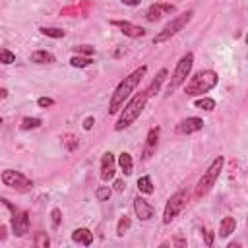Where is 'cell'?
<instances>
[{"label": "cell", "mask_w": 248, "mask_h": 248, "mask_svg": "<svg viewBox=\"0 0 248 248\" xmlns=\"http://www.w3.org/2000/svg\"><path fill=\"white\" fill-rule=\"evenodd\" d=\"M170 12H174V6H172V4H151L145 17H147L149 21H155V19H159L163 14H170Z\"/></svg>", "instance_id": "14"}, {"label": "cell", "mask_w": 248, "mask_h": 248, "mask_svg": "<svg viewBox=\"0 0 248 248\" xmlns=\"http://www.w3.org/2000/svg\"><path fill=\"white\" fill-rule=\"evenodd\" d=\"M219 81V76L213 72V70H202L198 72L194 78H190V81L186 83L184 87V93L190 95V97H196V95H202V93H207L211 91Z\"/></svg>", "instance_id": "3"}, {"label": "cell", "mask_w": 248, "mask_h": 248, "mask_svg": "<svg viewBox=\"0 0 248 248\" xmlns=\"http://www.w3.org/2000/svg\"><path fill=\"white\" fill-rule=\"evenodd\" d=\"M72 240H74V242H78V244L89 246V244H93V232H91L89 229H85V227L76 229V231L72 232Z\"/></svg>", "instance_id": "15"}, {"label": "cell", "mask_w": 248, "mask_h": 248, "mask_svg": "<svg viewBox=\"0 0 248 248\" xmlns=\"http://www.w3.org/2000/svg\"><path fill=\"white\" fill-rule=\"evenodd\" d=\"M196 107L198 108H203V110H213L215 108V101L211 97H202L196 101Z\"/></svg>", "instance_id": "25"}, {"label": "cell", "mask_w": 248, "mask_h": 248, "mask_svg": "<svg viewBox=\"0 0 248 248\" xmlns=\"http://www.w3.org/2000/svg\"><path fill=\"white\" fill-rule=\"evenodd\" d=\"M122 2H124V4H128V6H138L141 0H122Z\"/></svg>", "instance_id": "37"}, {"label": "cell", "mask_w": 248, "mask_h": 248, "mask_svg": "<svg viewBox=\"0 0 248 248\" xmlns=\"http://www.w3.org/2000/svg\"><path fill=\"white\" fill-rule=\"evenodd\" d=\"M48 244H50V240H48L46 232H37L35 234V246L37 248H46Z\"/></svg>", "instance_id": "28"}, {"label": "cell", "mask_w": 248, "mask_h": 248, "mask_svg": "<svg viewBox=\"0 0 248 248\" xmlns=\"http://www.w3.org/2000/svg\"><path fill=\"white\" fill-rule=\"evenodd\" d=\"M165 78H167V70L163 68V70H159L157 78H155V79L151 81V85L147 87L145 95H147V97H153V95H157V93H159V89H161V85H163V81H165Z\"/></svg>", "instance_id": "16"}, {"label": "cell", "mask_w": 248, "mask_h": 248, "mask_svg": "<svg viewBox=\"0 0 248 248\" xmlns=\"http://www.w3.org/2000/svg\"><path fill=\"white\" fill-rule=\"evenodd\" d=\"M93 60L89 58V56H72L70 58V64L74 66V68H85V66H89Z\"/></svg>", "instance_id": "24"}, {"label": "cell", "mask_w": 248, "mask_h": 248, "mask_svg": "<svg viewBox=\"0 0 248 248\" xmlns=\"http://www.w3.org/2000/svg\"><path fill=\"white\" fill-rule=\"evenodd\" d=\"M130 225H132L130 217H126V215H124V217L118 221V227H116V234H118V236H122V234H124V232L130 229Z\"/></svg>", "instance_id": "27"}, {"label": "cell", "mask_w": 248, "mask_h": 248, "mask_svg": "<svg viewBox=\"0 0 248 248\" xmlns=\"http://www.w3.org/2000/svg\"><path fill=\"white\" fill-rule=\"evenodd\" d=\"M41 33L45 37H52V39H62L66 33L60 27H41Z\"/></svg>", "instance_id": "23"}, {"label": "cell", "mask_w": 248, "mask_h": 248, "mask_svg": "<svg viewBox=\"0 0 248 248\" xmlns=\"http://www.w3.org/2000/svg\"><path fill=\"white\" fill-rule=\"evenodd\" d=\"M147 99H149V97L145 95V91L134 95V97L124 105V110L120 112V116H118V120H116V124H114V130H124V128H128L130 124H134V122L140 118V114L143 112Z\"/></svg>", "instance_id": "2"}, {"label": "cell", "mask_w": 248, "mask_h": 248, "mask_svg": "<svg viewBox=\"0 0 248 248\" xmlns=\"http://www.w3.org/2000/svg\"><path fill=\"white\" fill-rule=\"evenodd\" d=\"M39 126H41V118H37V116H25L21 120V130H35Z\"/></svg>", "instance_id": "22"}, {"label": "cell", "mask_w": 248, "mask_h": 248, "mask_svg": "<svg viewBox=\"0 0 248 248\" xmlns=\"http://www.w3.org/2000/svg\"><path fill=\"white\" fill-rule=\"evenodd\" d=\"M203 128V120L198 118V116H190V118H184L176 124V132L178 134H194V132H200Z\"/></svg>", "instance_id": "10"}, {"label": "cell", "mask_w": 248, "mask_h": 248, "mask_svg": "<svg viewBox=\"0 0 248 248\" xmlns=\"http://www.w3.org/2000/svg\"><path fill=\"white\" fill-rule=\"evenodd\" d=\"M114 163H116V159L110 151L103 153V157H101V180L107 182L114 176Z\"/></svg>", "instance_id": "13"}, {"label": "cell", "mask_w": 248, "mask_h": 248, "mask_svg": "<svg viewBox=\"0 0 248 248\" xmlns=\"http://www.w3.org/2000/svg\"><path fill=\"white\" fill-rule=\"evenodd\" d=\"M234 229H236L234 217H223L221 219V225H219V236L221 238H227L231 232H234Z\"/></svg>", "instance_id": "17"}, {"label": "cell", "mask_w": 248, "mask_h": 248, "mask_svg": "<svg viewBox=\"0 0 248 248\" xmlns=\"http://www.w3.org/2000/svg\"><path fill=\"white\" fill-rule=\"evenodd\" d=\"M16 62V54L8 48H0V64H14Z\"/></svg>", "instance_id": "26"}, {"label": "cell", "mask_w": 248, "mask_h": 248, "mask_svg": "<svg viewBox=\"0 0 248 248\" xmlns=\"http://www.w3.org/2000/svg\"><path fill=\"white\" fill-rule=\"evenodd\" d=\"M76 52H83V54H93L95 52V48L93 46H89V45H81V46H76Z\"/></svg>", "instance_id": "32"}, {"label": "cell", "mask_w": 248, "mask_h": 248, "mask_svg": "<svg viewBox=\"0 0 248 248\" xmlns=\"http://www.w3.org/2000/svg\"><path fill=\"white\" fill-rule=\"evenodd\" d=\"M118 165H120V169H122V172L128 176V174H132V169H134V161H132V155L130 153H126V151H122L120 155H118Z\"/></svg>", "instance_id": "19"}, {"label": "cell", "mask_w": 248, "mask_h": 248, "mask_svg": "<svg viewBox=\"0 0 248 248\" xmlns=\"http://www.w3.org/2000/svg\"><path fill=\"white\" fill-rule=\"evenodd\" d=\"M138 190L143 194H153V182L149 176H141L138 178Z\"/></svg>", "instance_id": "21"}, {"label": "cell", "mask_w": 248, "mask_h": 248, "mask_svg": "<svg viewBox=\"0 0 248 248\" xmlns=\"http://www.w3.org/2000/svg\"><path fill=\"white\" fill-rule=\"evenodd\" d=\"M134 213L140 221H149L153 215H155V209L143 200V198H134Z\"/></svg>", "instance_id": "11"}, {"label": "cell", "mask_w": 248, "mask_h": 248, "mask_svg": "<svg viewBox=\"0 0 248 248\" xmlns=\"http://www.w3.org/2000/svg\"><path fill=\"white\" fill-rule=\"evenodd\" d=\"M192 19V12H186V14H182V16H178V17H174L172 21H169L155 37H153V43L155 45H161V43H165V41H169L170 37H174L182 27H186V23Z\"/></svg>", "instance_id": "6"}, {"label": "cell", "mask_w": 248, "mask_h": 248, "mask_svg": "<svg viewBox=\"0 0 248 248\" xmlns=\"http://www.w3.org/2000/svg\"><path fill=\"white\" fill-rule=\"evenodd\" d=\"M6 238V227L4 225H0V242Z\"/></svg>", "instance_id": "38"}, {"label": "cell", "mask_w": 248, "mask_h": 248, "mask_svg": "<svg viewBox=\"0 0 248 248\" xmlns=\"http://www.w3.org/2000/svg\"><path fill=\"white\" fill-rule=\"evenodd\" d=\"M0 124H2V118H0Z\"/></svg>", "instance_id": "40"}, {"label": "cell", "mask_w": 248, "mask_h": 248, "mask_svg": "<svg viewBox=\"0 0 248 248\" xmlns=\"http://www.w3.org/2000/svg\"><path fill=\"white\" fill-rule=\"evenodd\" d=\"M145 72H147V68L141 66V68L134 70L130 76H126V78L116 85V89H114V93H112V97H110V103H108V114H116V112L124 107V101H126V99L130 97V93L138 87V83L141 81V78L145 76Z\"/></svg>", "instance_id": "1"}, {"label": "cell", "mask_w": 248, "mask_h": 248, "mask_svg": "<svg viewBox=\"0 0 248 248\" xmlns=\"http://www.w3.org/2000/svg\"><path fill=\"white\" fill-rule=\"evenodd\" d=\"M192 64H194V54H192V52H186V54L178 60V64H176V68H174V72H172V76H170L169 87H167L169 93H172L176 87H180V85L186 81V78H188V74H190V70H192Z\"/></svg>", "instance_id": "5"}, {"label": "cell", "mask_w": 248, "mask_h": 248, "mask_svg": "<svg viewBox=\"0 0 248 248\" xmlns=\"http://www.w3.org/2000/svg\"><path fill=\"white\" fill-rule=\"evenodd\" d=\"M91 126H93V118L89 116V118H85V122H83V128H85V130H89Z\"/></svg>", "instance_id": "36"}, {"label": "cell", "mask_w": 248, "mask_h": 248, "mask_svg": "<svg viewBox=\"0 0 248 248\" xmlns=\"http://www.w3.org/2000/svg\"><path fill=\"white\" fill-rule=\"evenodd\" d=\"M2 182L6 184V186H10V188H16V190H29L31 186H33V182L25 176V174H21L19 170H14V169H6L4 172H2Z\"/></svg>", "instance_id": "8"}, {"label": "cell", "mask_w": 248, "mask_h": 248, "mask_svg": "<svg viewBox=\"0 0 248 248\" xmlns=\"http://www.w3.org/2000/svg\"><path fill=\"white\" fill-rule=\"evenodd\" d=\"M6 97H8V89L0 87V99H6Z\"/></svg>", "instance_id": "39"}, {"label": "cell", "mask_w": 248, "mask_h": 248, "mask_svg": "<svg viewBox=\"0 0 248 248\" xmlns=\"http://www.w3.org/2000/svg\"><path fill=\"white\" fill-rule=\"evenodd\" d=\"M31 62H37V64H50L54 62V56L48 52V50H35L31 54Z\"/></svg>", "instance_id": "20"}, {"label": "cell", "mask_w": 248, "mask_h": 248, "mask_svg": "<svg viewBox=\"0 0 248 248\" xmlns=\"http://www.w3.org/2000/svg\"><path fill=\"white\" fill-rule=\"evenodd\" d=\"M205 244H207V246H211V244H213V232H211V231H207V232H205Z\"/></svg>", "instance_id": "35"}, {"label": "cell", "mask_w": 248, "mask_h": 248, "mask_svg": "<svg viewBox=\"0 0 248 248\" xmlns=\"http://www.w3.org/2000/svg\"><path fill=\"white\" fill-rule=\"evenodd\" d=\"M12 231H14L16 236H23V234L29 232V213H27V211H17V209H14Z\"/></svg>", "instance_id": "9"}, {"label": "cell", "mask_w": 248, "mask_h": 248, "mask_svg": "<svg viewBox=\"0 0 248 248\" xmlns=\"http://www.w3.org/2000/svg\"><path fill=\"white\" fill-rule=\"evenodd\" d=\"M50 217H52V229H58L60 219H62V211H60L58 207H54V209L50 211Z\"/></svg>", "instance_id": "30"}, {"label": "cell", "mask_w": 248, "mask_h": 248, "mask_svg": "<svg viewBox=\"0 0 248 248\" xmlns=\"http://www.w3.org/2000/svg\"><path fill=\"white\" fill-rule=\"evenodd\" d=\"M186 202H188V194H186V190H178L176 194H172V196L169 198L167 205H165V211H163V223L169 225V223L182 211V207L186 205Z\"/></svg>", "instance_id": "7"}, {"label": "cell", "mask_w": 248, "mask_h": 248, "mask_svg": "<svg viewBox=\"0 0 248 248\" xmlns=\"http://www.w3.org/2000/svg\"><path fill=\"white\" fill-rule=\"evenodd\" d=\"M37 105H39V107H43V108H46V107H52V105H54V101H52L50 97H39V99H37Z\"/></svg>", "instance_id": "31"}, {"label": "cell", "mask_w": 248, "mask_h": 248, "mask_svg": "<svg viewBox=\"0 0 248 248\" xmlns=\"http://www.w3.org/2000/svg\"><path fill=\"white\" fill-rule=\"evenodd\" d=\"M157 140H159V128H151L149 134H147V141H145L143 157H149V155H151V151L157 147Z\"/></svg>", "instance_id": "18"}, {"label": "cell", "mask_w": 248, "mask_h": 248, "mask_svg": "<svg viewBox=\"0 0 248 248\" xmlns=\"http://www.w3.org/2000/svg\"><path fill=\"white\" fill-rule=\"evenodd\" d=\"M110 25L118 27L126 37H132V39H140V37L145 35V29H143V27L134 25V23H130V21H110Z\"/></svg>", "instance_id": "12"}, {"label": "cell", "mask_w": 248, "mask_h": 248, "mask_svg": "<svg viewBox=\"0 0 248 248\" xmlns=\"http://www.w3.org/2000/svg\"><path fill=\"white\" fill-rule=\"evenodd\" d=\"M124 188H126V184H124L122 180H114V190H116V192H122Z\"/></svg>", "instance_id": "34"}, {"label": "cell", "mask_w": 248, "mask_h": 248, "mask_svg": "<svg viewBox=\"0 0 248 248\" xmlns=\"http://www.w3.org/2000/svg\"><path fill=\"white\" fill-rule=\"evenodd\" d=\"M110 194H112V190H110L108 186H101V188H97V192H95V196H97V200H99V202L108 200V198H110Z\"/></svg>", "instance_id": "29"}, {"label": "cell", "mask_w": 248, "mask_h": 248, "mask_svg": "<svg viewBox=\"0 0 248 248\" xmlns=\"http://www.w3.org/2000/svg\"><path fill=\"white\" fill-rule=\"evenodd\" d=\"M169 244H170V246H186V238H182V236H174Z\"/></svg>", "instance_id": "33"}, {"label": "cell", "mask_w": 248, "mask_h": 248, "mask_svg": "<svg viewBox=\"0 0 248 248\" xmlns=\"http://www.w3.org/2000/svg\"><path fill=\"white\" fill-rule=\"evenodd\" d=\"M223 165H225V157H217L211 165H209V169L203 172V176L198 180V188H196V194L198 196H205L213 186H215V182H217V178H219V174H221V170H223Z\"/></svg>", "instance_id": "4"}]
</instances>
